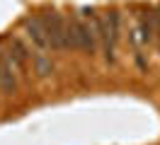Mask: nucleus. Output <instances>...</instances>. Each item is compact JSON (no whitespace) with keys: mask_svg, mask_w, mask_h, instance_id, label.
Here are the masks:
<instances>
[{"mask_svg":"<svg viewBox=\"0 0 160 145\" xmlns=\"http://www.w3.org/2000/svg\"><path fill=\"white\" fill-rule=\"evenodd\" d=\"M2 68H5V63H2V60H0V73H2Z\"/></svg>","mask_w":160,"mask_h":145,"instance_id":"obj_3","label":"nucleus"},{"mask_svg":"<svg viewBox=\"0 0 160 145\" xmlns=\"http://www.w3.org/2000/svg\"><path fill=\"white\" fill-rule=\"evenodd\" d=\"M27 29H29V39L37 44V46H49V41H46V34H44V27H41L39 19H29L27 22Z\"/></svg>","mask_w":160,"mask_h":145,"instance_id":"obj_2","label":"nucleus"},{"mask_svg":"<svg viewBox=\"0 0 160 145\" xmlns=\"http://www.w3.org/2000/svg\"><path fill=\"white\" fill-rule=\"evenodd\" d=\"M39 22H41V27H44V34H46L49 46H53V48H63L66 46V22H63L56 12L44 15Z\"/></svg>","mask_w":160,"mask_h":145,"instance_id":"obj_1","label":"nucleus"}]
</instances>
